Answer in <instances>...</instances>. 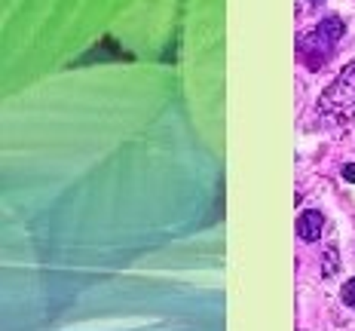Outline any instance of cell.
<instances>
[{
  "mask_svg": "<svg viewBox=\"0 0 355 331\" xmlns=\"http://www.w3.org/2000/svg\"><path fill=\"white\" fill-rule=\"evenodd\" d=\"M343 34H346L343 19L340 16H324L313 31L300 37L297 58L306 65L309 71H322L324 65H328V58L334 56V49H337V43H340V37Z\"/></svg>",
  "mask_w": 355,
  "mask_h": 331,
  "instance_id": "obj_1",
  "label": "cell"
},
{
  "mask_svg": "<svg viewBox=\"0 0 355 331\" xmlns=\"http://www.w3.org/2000/svg\"><path fill=\"white\" fill-rule=\"evenodd\" d=\"M319 114L334 123H349L355 117V58L346 65L328 83V90L319 95Z\"/></svg>",
  "mask_w": 355,
  "mask_h": 331,
  "instance_id": "obj_2",
  "label": "cell"
},
{
  "mask_svg": "<svg viewBox=\"0 0 355 331\" xmlns=\"http://www.w3.org/2000/svg\"><path fill=\"white\" fill-rule=\"evenodd\" d=\"M294 230H297V239H303V242H319L322 230H324V215L315 209L300 212L297 221H294Z\"/></svg>",
  "mask_w": 355,
  "mask_h": 331,
  "instance_id": "obj_3",
  "label": "cell"
},
{
  "mask_svg": "<svg viewBox=\"0 0 355 331\" xmlns=\"http://www.w3.org/2000/svg\"><path fill=\"white\" fill-rule=\"evenodd\" d=\"M337 270H340V255H337L334 246H328V248H324V267H322V273L324 276H334Z\"/></svg>",
  "mask_w": 355,
  "mask_h": 331,
  "instance_id": "obj_4",
  "label": "cell"
},
{
  "mask_svg": "<svg viewBox=\"0 0 355 331\" xmlns=\"http://www.w3.org/2000/svg\"><path fill=\"white\" fill-rule=\"evenodd\" d=\"M340 298H343V304H346V307H352V310H355V276L343 285V289H340Z\"/></svg>",
  "mask_w": 355,
  "mask_h": 331,
  "instance_id": "obj_5",
  "label": "cell"
},
{
  "mask_svg": "<svg viewBox=\"0 0 355 331\" xmlns=\"http://www.w3.org/2000/svg\"><path fill=\"white\" fill-rule=\"evenodd\" d=\"M343 178H346V181H355V166H352V163L343 169Z\"/></svg>",
  "mask_w": 355,
  "mask_h": 331,
  "instance_id": "obj_6",
  "label": "cell"
},
{
  "mask_svg": "<svg viewBox=\"0 0 355 331\" xmlns=\"http://www.w3.org/2000/svg\"><path fill=\"white\" fill-rule=\"evenodd\" d=\"M309 3H322V0H309Z\"/></svg>",
  "mask_w": 355,
  "mask_h": 331,
  "instance_id": "obj_7",
  "label": "cell"
}]
</instances>
